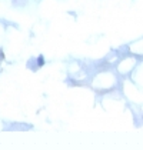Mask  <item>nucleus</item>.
Here are the masks:
<instances>
[{
	"label": "nucleus",
	"mask_w": 143,
	"mask_h": 150,
	"mask_svg": "<svg viewBox=\"0 0 143 150\" xmlns=\"http://www.w3.org/2000/svg\"><path fill=\"white\" fill-rule=\"evenodd\" d=\"M37 60H39V62H37V67H42V66L45 64V59H43V56H39Z\"/></svg>",
	"instance_id": "f257e3e1"
}]
</instances>
